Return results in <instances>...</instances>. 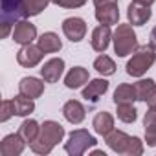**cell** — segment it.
<instances>
[{
    "label": "cell",
    "mask_w": 156,
    "mask_h": 156,
    "mask_svg": "<svg viewBox=\"0 0 156 156\" xmlns=\"http://www.w3.org/2000/svg\"><path fill=\"white\" fill-rule=\"evenodd\" d=\"M156 61V50L151 44L138 46L132 53V59L127 62V73L132 77H141Z\"/></svg>",
    "instance_id": "cell-1"
},
{
    "label": "cell",
    "mask_w": 156,
    "mask_h": 156,
    "mask_svg": "<svg viewBox=\"0 0 156 156\" xmlns=\"http://www.w3.org/2000/svg\"><path fill=\"white\" fill-rule=\"evenodd\" d=\"M112 41L118 57H127L129 53H134L138 48V37L132 30V24H118L116 31L112 33Z\"/></svg>",
    "instance_id": "cell-2"
},
{
    "label": "cell",
    "mask_w": 156,
    "mask_h": 156,
    "mask_svg": "<svg viewBox=\"0 0 156 156\" xmlns=\"http://www.w3.org/2000/svg\"><path fill=\"white\" fill-rule=\"evenodd\" d=\"M96 145V138L85 130V129H77L73 132H70L68 136V141L64 143V151L70 154V156H81L85 154L88 149H92Z\"/></svg>",
    "instance_id": "cell-3"
},
{
    "label": "cell",
    "mask_w": 156,
    "mask_h": 156,
    "mask_svg": "<svg viewBox=\"0 0 156 156\" xmlns=\"http://www.w3.org/2000/svg\"><path fill=\"white\" fill-rule=\"evenodd\" d=\"M62 31L66 35L68 41L72 42H79L85 39V33H87V22L79 17H70L62 22Z\"/></svg>",
    "instance_id": "cell-4"
},
{
    "label": "cell",
    "mask_w": 156,
    "mask_h": 156,
    "mask_svg": "<svg viewBox=\"0 0 156 156\" xmlns=\"http://www.w3.org/2000/svg\"><path fill=\"white\" fill-rule=\"evenodd\" d=\"M42 57H44V51H42L39 46H33V44L22 46V48L19 50V53H17V61H19V64L24 66V68H33V66H37V64L42 61Z\"/></svg>",
    "instance_id": "cell-5"
},
{
    "label": "cell",
    "mask_w": 156,
    "mask_h": 156,
    "mask_svg": "<svg viewBox=\"0 0 156 156\" xmlns=\"http://www.w3.org/2000/svg\"><path fill=\"white\" fill-rule=\"evenodd\" d=\"M35 39H37V28H35V24H31L28 20H19L15 24V28H13V41L17 44L26 46V44H31Z\"/></svg>",
    "instance_id": "cell-6"
},
{
    "label": "cell",
    "mask_w": 156,
    "mask_h": 156,
    "mask_svg": "<svg viewBox=\"0 0 156 156\" xmlns=\"http://www.w3.org/2000/svg\"><path fill=\"white\" fill-rule=\"evenodd\" d=\"M26 147V140L17 132V134H8L0 141V154L2 156H19Z\"/></svg>",
    "instance_id": "cell-7"
},
{
    "label": "cell",
    "mask_w": 156,
    "mask_h": 156,
    "mask_svg": "<svg viewBox=\"0 0 156 156\" xmlns=\"http://www.w3.org/2000/svg\"><path fill=\"white\" fill-rule=\"evenodd\" d=\"M152 11H151V6H145V4H140V2H130L129 4V9H127V19L132 26H143L149 19H151Z\"/></svg>",
    "instance_id": "cell-8"
},
{
    "label": "cell",
    "mask_w": 156,
    "mask_h": 156,
    "mask_svg": "<svg viewBox=\"0 0 156 156\" xmlns=\"http://www.w3.org/2000/svg\"><path fill=\"white\" fill-rule=\"evenodd\" d=\"M39 138L44 140V141H48L50 145H57V143L62 141V138H64V129H62L61 123L48 119V121H44V123L41 125V136H39Z\"/></svg>",
    "instance_id": "cell-9"
},
{
    "label": "cell",
    "mask_w": 156,
    "mask_h": 156,
    "mask_svg": "<svg viewBox=\"0 0 156 156\" xmlns=\"http://www.w3.org/2000/svg\"><path fill=\"white\" fill-rule=\"evenodd\" d=\"M62 72H64V61L59 59V57L46 61L44 66L41 68V75H42V79L46 83H57L61 79Z\"/></svg>",
    "instance_id": "cell-10"
},
{
    "label": "cell",
    "mask_w": 156,
    "mask_h": 156,
    "mask_svg": "<svg viewBox=\"0 0 156 156\" xmlns=\"http://www.w3.org/2000/svg\"><path fill=\"white\" fill-rule=\"evenodd\" d=\"M22 2L24 0H2V22L6 24H13L17 20L22 19Z\"/></svg>",
    "instance_id": "cell-11"
},
{
    "label": "cell",
    "mask_w": 156,
    "mask_h": 156,
    "mask_svg": "<svg viewBox=\"0 0 156 156\" xmlns=\"http://www.w3.org/2000/svg\"><path fill=\"white\" fill-rule=\"evenodd\" d=\"M130 138H132V136L125 134L123 130H112L110 134L105 136V141H107V145H108L114 152H118V154H125L127 149H129Z\"/></svg>",
    "instance_id": "cell-12"
},
{
    "label": "cell",
    "mask_w": 156,
    "mask_h": 156,
    "mask_svg": "<svg viewBox=\"0 0 156 156\" xmlns=\"http://www.w3.org/2000/svg\"><path fill=\"white\" fill-rule=\"evenodd\" d=\"M19 90H20L22 96L35 99V98H41V96H42V92H44V83L39 81L37 77H22L20 83H19Z\"/></svg>",
    "instance_id": "cell-13"
},
{
    "label": "cell",
    "mask_w": 156,
    "mask_h": 156,
    "mask_svg": "<svg viewBox=\"0 0 156 156\" xmlns=\"http://www.w3.org/2000/svg\"><path fill=\"white\" fill-rule=\"evenodd\" d=\"M88 70L87 68H83V66H73L68 73H66V77H64V85H66V88H72V90H75V88H81L85 83H88Z\"/></svg>",
    "instance_id": "cell-14"
},
{
    "label": "cell",
    "mask_w": 156,
    "mask_h": 156,
    "mask_svg": "<svg viewBox=\"0 0 156 156\" xmlns=\"http://www.w3.org/2000/svg\"><path fill=\"white\" fill-rule=\"evenodd\" d=\"M62 114H64L66 121H70V123H73V125H79V123L85 119L87 110H85V107H83L79 101L70 99V101L64 103V107H62Z\"/></svg>",
    "instance_id": "cell-15"
},
{
    "label": "cell",
    "mask_w": 156,
    "mask_h": 156,
    "mask_svg": "<svg viewBox=\"0 0 156 156\" xmlns=\"http://www.w3.org/2000/svg\"><path fill=\"white\" fill-rule=\"evenodd\" d=\"M110 39H112V31H110V26H105V24H101V26H98L94 31H92V48L96 50V51H105L107 48H108V44H110Z\"/></svg>",
    "instance_id": "cell-16"
},
{
    "label": "cell",
    "mask_w": 156,
    "mask_h": 156,
    "mask_svg": "<svg viewBox=\"0 0 156 156\" xmlns=\"http://www.w3.org/2000/svg\"><path fill=\"white\" fill-rule=\"evenodd\" d=\"M96 19L99 24L105 26H114L119 20V9L118 4H107V6H99L96 8Z\"/></svg>",
    "instance_id": "cell-17"
},
{
    "label": "cell",
    "mask_w": 156,
    "mask_h": 156,
    "mask_svg": "<svg viewBox=\"0 0 156 156\" xmlns=\"http://www.w3.org/2000/svg\"><path fill=\"white\" fill-rule=\"evenodd\" d=\"M108 90V81L107 79H94L88 83V87L83 90V98L90 103H98L99 98Z\"/></svg>",
    "instance_id": "cell-18"
},
{
    "label": "cell",
    "mask_w": 156,
    "mask_h": 156,
    "mask_svg": "<svg viewBox=\"0 0 156 156\" xmlns=\"http://www.w3.org/2000/svg\"><path fill=\"white\" fill-rule=\"evenodd\" d=\"M92 127H94V130H96L99 136H107V134H110V132L114 130V118H112L108 112L101 110V112L96 114V118H94V121H92Z\"/></svg>",
    "instance_id": "cell-19"
},
{
    "label": "cell",
    "mask_w": 156,
    "mask_h": 156,
    "mask_svg": "<svg viewBox=\"0 0 156 156\" xmlns=\"http://www.w3.org/2000/svg\"><path fill=\"white\" fill-rule=\"evenodd\" d=\"M39 48L44 51V53H55L62 48V42L59 39L57 33L53 31H48V33H42L39 37Z\"/></svg>",
    "instance_id": "cell-20"
},
{
    "label": "cell",
    "mask_w": 156,
    "mask_h": 156,
    "mask_svg": "<svg viewBox=\"0 0 156 156\" xmlns=\"http://www.w3.org/2000/svg\"><path fill=\"white\" fill-rule=\"evenodd\" d=\"M50 4V0H24L22 2V19L28 17H35L39 13H42Z\"/></svg>",
    "instance_id": "cell-21"
},
{
    "label": "cell",
    "mask_w": 156,
    "mask_h": 156,
    "mask_svg": "<svg viewBox=\"0 0 156 156\" xmlns=\"http://www.w3.org/2000/svg\"><path fill=\"white\" fill-rule=\"evenodd\" d=\"M19 134L26 140V143H31V141H35V140L41 136V125H39L35 119H26V121L20 125Z\"/></svg>",
    "instance_id": "cell-22"
},
{
    "label": "cell",
    "mask_w": 156,
    "mask_h": 156,
    "mask_svg": "<svg viewBox=\"0 0 156 156\" xmlns=\"http://www.w3.org/2000/svg\"><path fill=\"white\" fill-rule=\"evenodd\" d=\"M136 99V92H134V87L132 85H119L114 92V103L116 105H121V103H132Z\"/></svg>",
    "instance_id": "cell-23"
},
{
    "label": "cell",
    "mask_w": 156,
    "mask_h": 156,
    "mask_svg": "<svg viewBox=\"0 0 156 156\" xmlns=\"http://www.w3.org/2000/svg\"><path fill=\"white\" fill-rule=\"evenodd\" d=\"M13 105H15V116H30L33 110H35V103L31 98H26V96H17L13 99Z\"/></svg>",
    "instance_id": "cell-24"
},
{
    "label": "cell",
    "mask_w": 156,
    "mask_h": 156,
    "mask_svg": "<svg viewBox=\"0 0 156 156\" xmlns=\"http://www.w3.org/2000/svg\"><path fill=\"white\" fill-rule=\"evenodd\" d=\"M132 87H134V92H136V99L138 101H147V98L151 96V92L154 90L156 85H154L152 79H140Z\"/></svg>",
    "instance_id": "cell-25"
},
{
    "label": "cell",
    "mask_w": 156,
    "mask_h": 156,
    "mask_svg": "<svg viewBox=\"0 0 156 156\" xmlns=\"http://www.w3.org/2000/svg\"><path fill=\"white\" fill-rule=\"evenodd\" d=\"M94 68H96L99 73H103V75H112V73L116 72V64H114V61H112L108 55H99V57L94 61Z\"/></svg>",
    "instance_id": "cell-26"
},
{
    "label": "cell",
    "mask_w": 156,
    "mask_h": 156,
    "mask_svg": "<svg viewBox=\"0 0 156 156\" xmlns=\"http://www.w3.org/2000/svg\"><path fill=\"white\" fill-rule=\"evenodd\" d=\"M118 107V118L123 121V123H134L136 121V108L132 103H121V105H116Z\"/></svg>",
    "instance_id": "cell-27"
},
{
    "label": "cell",
    "mask_w": 156,
    "mask_h": 156,
    "mask_svg": "<svg viewBox=\"0 0 156 156\" xmlns=\"http://www.w3.org/2000/svg\"><path fill=\"white\" fill-rule=\"evenodd\" d=\"M30 147H31V151L37 152V154H50L51 149H53V145H50L48 141H44V140H41V138H37L35 141H31Z\"/></svg>",
    "instance_id": "cell-28"
},
{
    "label": "cell",
    "mask_w": 156,
    "mask_h": 156,
    "mask_svg": "<svg viewBox=\"0 0 156 156\" xmlns=\"http://www.w3.org/2000/svg\"><path fill=\"white\" fill-rule=\"evenodd\" d=\"M143 152V143H141V140L140 138H136V136H132L130 138V143H129V149H127V156H140Z\"/></svg>",
    "instance_id": "cell-29"
},
{
    "label": "cell",
    "mask_w": 156,
    "mask_h": 156,
    "mask_svg": "<svg viewBox=\"0 0 156 156\" xmlns=\"http://www.w3.org/2000/svg\"><path fill=\"white\" fill-rule=\"evenodd\" d=\"M11 116H15V105L13 99H4L2 101V114H0V121H8Z\"/></svg>",
    "instance_id": "cell-30"
},
{
    "label": "cell",
    "mask_w": 156,
    "mask_h": 156,
    "mask_svg": "<svg viewBox=\"0 0 156 156\" xmlns=\"http://www.w3.org/2000/svg\"><path fill=\"white\" fill-rule=\"evenodd\" d=\"M145 141L149 147H156V125L145 127Z\"/></svg>",
    "instance_id": "cell-31"
},
{
    "label": "cell",
    "mask_w": 156,
    "mask_h": 156,
    "mask_svg": "<svg viewBox=\"0 0 156 156\" xmlns=\"http://www.w3.org/2000/svg\"><path fill=\"white\" fill-rule=\"evenodd\" d=\"M149 125H156V107H151L143 116V127H149Z\"/></svg>",
    "instance_id": "cell-32"
},
{
    "label": "cell",
    "mask_w": 156,
    "mask_h": 156,
    "mask_svg": "<svg viewBox=\"0 0 156 156\" xmlns=\"http://www.w3.org/2000/svg\"><path fill=\"white\" fill-rule=\"evenodd\" d=\"M87 4V0H62L61 8H81Z\"/></svg>",
    "instance_id": "cell-33"
},
{
    "label": "cell",
    "mask_w": 156,
    "mask_h": 156,
    "mask_svg": "<svg viewBox=\"0 0 156 156\" xmlns=\"http://www.w3.org/2000/svg\"><path fill=\"white\" fill-rule=\"evenodd\" d=\"M147 105H149V107H156V87H154V90L151 92V96L147 98Z\"/></svg>",
    "instance_id": "cell-34"
},
{
    "label": "cell",
    "mask_w": 156,
    "mask_h": 156,
    "mask_svg": "<svg viewBox=\"0 0 156 156\" xmlns=\"http://www.w3.org/2000/svg\"><path fill=\"white\" fill-rule=\"evenodd\" d=\"M107 4H118V0H94V6H96V8L107 6Z\"/></svg>",
    "instance_id": "cell-35"
},
{
    "label": "cell",
    "mask_w": 156,
    "mask_h": 156,
    "mask_svg": "<svg viewBox=\"0 0 156 156\" xmlns=\"http://www.w3.org/2000/svg\"><path fill=\"white\" fill-rule=\"evenodd\" d=\"M9 28H11V24H6V22H2V31H0V39H6V37H8V33H9Z\"/></svg>",
    "instance_id": "cell-36"
},
{
    "label": "cell",
    "mask_w": 156,
    "mask_h": 156,
    "mask_svg": "<svg viewBox=\"0 0 156 156\" xmlns=\"http://www.w3.org/2000/svg\"><path fill=\"white\" fill-rule=\"evenodd\" d=\"M154 50H156V26L152 28V31H151V42H149Z\"/></svg>",
    "instance_id": "cell-37"
},
{
    "label": "cell",
    "mask_w": 156,
    "mask_h": 156,
    "mask_svg": "<svg viewBox=\"0 0 156 156\" xmlns=\"http://www.w3.org/2000/svg\"><path fill=\"white\" fill-rule=\"evenodd\" d=\"M136 2H140V4H145V6H151V4H154L156 0H136Z\"/></svg>",
    "instance_id": "cell-38"
},
{
    "label": "cell",
    "mask_w": 156,
    "mask_h": 156,
    "mask_svg": "<svg viewBox=\"0 0 156 156\" xmlns=\"http://www.w3.org/2000/svg\"><path fill=\"white\" fill-rule=\"evenodd\" d=\"M92 154H96V156H105V152H103V151H94Z\"/></svg>",
    "instance_id": "cell-39"
},
{
    "label": "cell",
    "mask_w": 156,
    "mask_h": 156,
    "mask_svg": "<svg viewBox=\"0 0 156 156\" xmlns=\"http://www.w3.org/2000/svg\"><path fill=\"white\" fill-rule=\"evenodd\" d=\"M50 2H53V4H57V6H61V2H62V0H50Z\"/></svg>",
    "instance_id": "cell-40"
}]
</instances>
